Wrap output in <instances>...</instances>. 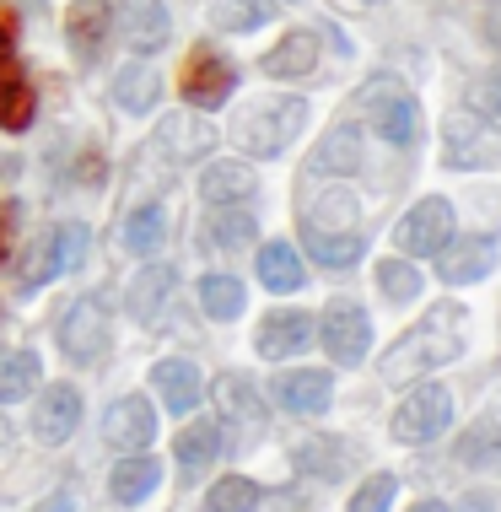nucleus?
I'll use <instances>...</instances> for the list:
<instances>
[{"instance_id":"3","label":"nucleus","mask_w":501,"mask_h":512,"mask_svg":"<svg viewBox=\"0 0 501 512\" xmlns=\"http://www.w3.org/2000/svg\"><path fill=\"white\" fill-rule=\"evenodd\" d=\"M361 114L378 124V135L388 146H415L421 141V103H415L394 76H372V87L361 92Z\"/></svg>"},{"instance_id":"24","label":"nucleus","mask_w":501,"mask_h":512,"mask_svg":"<svg viewBox=\"0 0 501 512\" xmlns=\"http://www.w3.org/2000/svg\"><path fill=\"white\" fill-rule=\"evenodd\" d=\"M119 22H124V38H130L135 49L151 54V49L167 44V11H162V0H124Z\"/></svg>"},{"instance_id":"5","label":"nucleus","mask_w":501,"mask_h":512,"mask_svg":"<svg viewBox=\"0 0 501 512\" xmlns=\"http://www.w3.org/2000/svg\"><path fill=\"white\" fill-rule=\"evenodd\" d=\"M448 421H453V394L442 389V383H415L394 410V437L410 442V448H421V442L442 437Z\"/></svg>"},{"instance_id":"31","label":"nucleus","mask_w":501,"mask_h":512,"mask_svg":"<svg viewBox=\"0 0 501 512\" xmlns=\"http://www.w3.org/2000/svg\"><path fill=\"white\" fill-rule=\"evenodd\" d=\"M200 302H205V313L211 318H238L243 313V281H232V275H205L200 281Z\"/></svg>"},{"instance_id":"42","label":"nucleus","mask_w":501,"mask_h":512,"mask_svg":"<svg viewBox=\"0 0 501 512\" xmlns=\"http://www.w3.org/2000/svg\"><path fill=\"white\" fill-rule=\"evenodd\" d=\"M480 33H485V44H491V49H501V0H491V6H485Z\"/></svg>"},{"instance_id":"12","label":"nucleus","mask_w":501,"mask_h":512,"mask_svg":"<svg viewBox=\"0 0 501 512\" xmlns=\"http://www.w3.org/2000/svg\"><path fill=\"white\" fill-rule=\"evenodd\" d=\"M151 383H157L162 405L173 410V415H189V410L205 399V378H200V367L184 362V356H167V362H157V367H151Z\"/></svg>"},{"instance_id":"7","label":"nucleus","mask_w":501,"mask_h":512,"mask_svg":"<svg viewBox=\"0 0 501 512\" xmlns=\"http://www.w3.org/2000/svg\"><path fill=\"white\" fill-rule=\"evenodd\" d=\"M448 243H453V205L442 200V195L421 200L394 227V248H399V254H442Z\"/></svg>"},{"instance_id":"29","label":"nucleus","mask_w":501,"mask_h":512,"mask_svg":"<svg viewBox=\"0 0 501 512\" xmlns=\"http://www.w3.org/2000/svg\"><path fill=\"white\" fill-rule=\"evenodd\" d=\"M216 448H221L216 421H194V426H184V432H178V464H184V475H194V469L211 464Z\"/></svg>"},{"instance_id":"4","label":"nucleus","mask_w":501,"mask_h":512,"mask_svg":"<svg viewBox=\"0 0 501 512\" xmlns=\"http://www.w3.org/2000/svg\"><path fill=\"white\" fill-rule=\"evenodd\" d=\"M442 162L458 173H475V168H491L501 162V130L496 124H480L469 108L442 119Z\"/></svg>"},{"instance_id":"11","label":"nucleus","mask_w":501,"mask_h":512,"mask_svg":"<svg viewBox=\"0 0 501 512\" xmlns=\"http://www.w3.org/2000/svg\"><path fill=\"white\" fill-rule=\"evenodd\" d=\"M103 437H108V448L141 453L146 442L157 437V410H151V399L124 394L119 405H108V415H103Z\"/></svg>"},{"instance_id":"14","label":"nucleus","mask_w":501,"mask_h":512,"mask_svg":"<svg viewBox=\"0 0 501 512\" xmlns=\"http://www.w3.org/2000/svg\"><path fill=\"white\" fill-rule=\"evenodd\" d=\"M108 22H114V11L103 6V0H76L71 11H65V38H71L76 60H97L108 44Z\"/></svg>"},{"instance_id":"23","label":"nucleus","mask_w":501,"mask_h":512,"mask_svg":"<svg viewBox=\"0 0 501 512\" xmlns=\"http://www.w3.org/2000/svg\"><path fill=\"white\" fill-rule=\"evenodd\" d=\"M254 189H259V173L248 168V162H216V168H205V178H200V195L211 205L254 200Z\"/></svg>"},{"instance_id":"28","label":"nucleus","mask_w":501,"mask_h":512,"mask_svg":"<svg viewBox=\"0 0 501 512\" xmlns=\"http://www.w3.org/2000/svg\"><path fill=\"white\" fill-rule=\"evenodd\" d=\"M259 281L270 286V292H297L302 286V254L291 243L259 248Z\"/></svg>"},{"instance_id":"46","label":"nucleus","mask_w":501,"mask_h":512,"mask_svg":"<svg viewBox=\"0 0 501 512\" xmlns=\"http://www.w3.org/2000/svg\"><path fill=\"white\" fill-rule=\"evenodd\" d=\"M410 512H453V507H442V502H415Z\"/></svg>"},{"instance_id":"35","label":"nucleus","mask_w":501,"mask_h":512,"mask_svg":"<svg viewBox=\"0 0 501 512\" xmlns=\"http://www.w3.org/2000/svg\"><path fill=\"white\" fill-rule=\"evenodd\" d=\"M378 286L388 292V302L421 297V275H415V265H405V259H383V265H378Z\"/></svg>"},{"instance_id":"30","label":"nucleus","mask_w":501,"mask_h":512,"mask_svg":"<svg viewBox=\"0 0 501 512\" xmlns=\"http://www.w3.org/2000/svg\"><path fill=\"white\" fill-rule=\"evenodd\" d=\"M162 232H167V221H162V211L157 205H141V211H130L124 216V248H130V254H157L162 248Z\"/></svg>"},{"instance_id":"2","label":"nucleus","mask_w":501,"mask_h":512,"mask_svg":"<svg viewBox=\"0 0 501 512\" xmlns=\"http://www.w3.org/2000/svg\"><path fill=\"white\" fill-rule=\"evenodd\" d=\"M308 124V103L302 98H264L254 108H243L232 119V141H238L248 157H275L297 141V130Z\"/></svg>"},{"instance_id":"38","label":"nucleus","mask_w":501,"mask_h":512,"mask_svg":"<svg viewBox=\"0 0 501 512\" xmlns=\"http://www.w3.org/2000/svg\"><path fill=\"white\" fill-rule=\"evenodd\" d=\"M211 243H227V248L254 243V216H248V211H221L211 221Z\"/></svg>"},{"instance_id":"1","label":"nucleus","mask_w":501,"mask_h":512,"mask_svg":"<svg viewBox=\"0 0 501 512\" xmlns=\"http://www.w3.org/2000/svg\"><path fill=\"white\" fill-rule=\"evenodd\" d=\"M458 351H464V308H458V302H442V308H431L415 329L399 335V345L383 356V378L388 383H410L431 367L453 362Z\"/></svg>"},{"instance_id":"40","label":"nucleus","mask_w":501,"mask_h":512,"mask_svg":"<svg viewBox=\"0 0 501 512\" xmlns=\"http://www.w3.org/2000/svg\"><path fill=\"white\" fill-rule=\"evenodd\" d=\"M491 448H501V410L480 415V426L464 437V459H480V453H491Z\"/></svg>"},{"instance_id":"43","label":"nucleus","mask_w":501,"mask_h":512,"mask_svg":"<svg viewBox=\"0 0 501 512\" xmlns=\"http://www.w3.org/2000/svg\"><path fill=\"white\" fill-rule=\"evenodd\" d=\"M17 27H22V17L11 6H0V54H11V44H17Z\"/></svg>"},{"instance_id":"41","label":"nucleus","mask_w":501,"mask_h":512,"mask_svg":"<svg viewBox=\"0 0 501 512\" xmlns=\"http://www.w3.org/2000/svg\"><path fill=\"white\" fill-rule=\"evenodd\" d=\"M17 232H22V205H17V200H0V270L11 265V248H17Z\"/></svg>"},{"instance_id":"33","label":"nucleus","mask_w":501,"mask_h":512,"mask_svg":"<svg viewBox=\"0 0 501 512\" xmlns=\"http://www.w3.org/2000/svg\"><path fill=\"white\" fill-rule=\"evenodd\" d=\"M264 17H270L264 0H211V27H221V33H248Z\"/></svg>"},{"instance_id":"25","label":"nucleus","mask_w":501,"mask_h":512,"mask_svg":"<svg viewBox=\"0 0 501 512\" xmlns=\"http://www.w3.org/2000/svg\"><path fill=\"white\" fill-rule=\"evenodd\" d=\"M114 98H119V108H130V114H151L157 98H162V76L141 60L124 65V71L114 76Z\"/></svg>"},{"instance_id":"20","label":"nucleus","mask_w":501,"mask_h":512,"mask_svg":"<svg viewBox=\"0 0 501 512\" xmlns=\"http://www.w3.org/2000/svg\"><path fill=\"white\" fill-rule=\"evenodd\" d=\"M216 146V130L205 119H194V114H173V119H162L157 124V151H167V157H205V151Z\"/></svg>"},{"instance_id":"22","label":"nucleus","mask_w":501,"mask_h":512,"mask_svg":"<svg viewBox=\"0 0 501 512\" xmlns=\"http://www.w3.org/2000/svg\"><path fill=\"white\" fill-rule=\"evenodd\" d=\"M302 243L313 248V259L318 265H329V270H345V265H356L361 259V232L356 227H345V232H329V227H313L308 216H302Z\"/></svg>"},{"instance_id":"17","label":"nucleus","mask_w":501,"mask_h":512,"mask_svg":"<svg viewBox=\"0 0 501 512\" xmlns=\"http://www.w3.org/2000/svg\"><path fill=\"white\" fill-rule=\"evenodd\" d=\"M329 399H334L329 372H286V378H275V405H286L291 415H324Z\"/></svg>"},{"instance_id":"36","label":"nucleus","mask_w":501,"mask_h":512,"mask_svg":"<svg viewBox=\"0 0 501 512\" xmlns=\"http://www.w3.org/2000/svg\"><path fill=\"white\" fill-rule=\"evenodd\" d=\"M216 399H221V410H227V415H243V421H254V415H259V394H254V383H248L243 372L221 378L216 383Z\"/></svg>"},{"instance_id":"8","label":"nucleus","mask_w":501,"mask_h":512,"mask_svg":"<svg viewBox=\"0 0 501 512\" xmlns=\"http://www.w3.org/2000/svg\"><path fill=\"white\" fill-rule=\"evenodd\" d=\"M324 351L334 356L340 367H356L361 356H367V345H372V318L367 308H356V302H329V313H324Z\"/></svg>"},{"instance_id":"16","label":"nucleus","mask_w":501,"mask_h":512,"mask_svg":"<svg viewBox=\"0 0 501 512\" xmlns=\"http://www.w3.org/2000/svg\"><path fill=\"white\" fill-rule=\"evenodd\" d=\"M76 426H81V394L71 389V383H54V389L38 399V410H33L38 442H65Z\"/></svg>"},{"instance_id":"26","label":"nucleus","mask_w":501,"mask_h":512,"mask_svg":"<svg viewBox=\"0 0 501 512\" xmlns=\"http://www.w3.org/2000/svg\"><path fill=\"white\" fill-rule=\"evenodd\" d=\"M173 286H178V275L167 270V265H151V270H141V281L130 286V313L141 318V324H151V318H162L167 297H173Z\"/></svg>"},{"instance_id":"10","label":"nucleus","mask_w":501,"mask_h":512,"mask_svg":"<svg viewBox=\"0 0 501 512\" xmlns=\"http://www.w3.org/2000/svg\"><path fill=\"white\" fill-rule=\"evenodd\" d=\"M87 227L81 221H65V227H54L49 238H44V248H38V259L27 265V275H22V286H44V281H54V275H71L81 259H87Z\"/></svg>"},{"instance_id":"39","label":"nucleus","mask_w":501,"mask_h":512,"mask_svg":"<svg viewBox=\"0 0 501 512\" xmlns=\"http://www.w3.org/2000/svg\"><path fill=\"white\" fill-rule=\"evenodd\" d=\"M394 491H399L394 475H372L367 486L351 496V512H388V507H394Z\"/></svg>"},{"instance_id":"21","label":"nucleus","mask_w":501,"mask_h":512,"mask_svg":"<svg viewBox=\"0 0 501 512\" xmlns=\"http://www.w3.org/2000/svg\"><path fill=\"white\" fill-rule=\"evenodd\" d=\"M162 486V464L151 459V453H130L114 475H108V491H114V502L119 507H135V502H146L151 491Z\"/></svg>"},{"instance_id":"37","label":"nucleus","mask_w":501,"mask_h":512,"mask_svg":"<svg viewBox=\"0 0 501 512\" xmlns=\"http://www.w3.org/2000/svg\"><path fill=\"white\" fill-rule=\"evenodd\" d=\"M297 464L302 469H313L318 464V475H340V464H345V442H329V437H318V442H302L297 448Z\"/></svg>"},{"instance_id":"15","label":"nucleus","mask_w":501,"mask_h":512,"mask_svg":"<svg viewBox=\"0 0 501 512\" xmlns=\"http://www.w3.org/2000/svg\"><path fill=\"white\" fill-rule=\"evenodd\" d=\"M308 340H313V318L308 313H270L259 324V356L264 362H286V356H297V351H308Z\"/></svg>"},{"instance_id":"45","label":"nucleus","mask_w":501,"mask_h":512,"mask_svg":"<svg viewBox=\"0 0 501 512\" xmlns=\"http://www.w3.org/2000/svg\"><path fill=\"white\" fill-rule=\"evenodd\" d=\"M49 512H81V507H76V496H54Z\"/></svg>"},{"instance_id":"34","label":"nucleus","mask_w":501,"mask_h":512,"mask_svg":"<svg viewBox=\"0 0 501 512\" xmlns=\"http://www.w3.org/2000/svg\"><path fill=\"white\" fill-rule=\"evenodd\" d=\"M254 507H259V486L243 480V475L216 480L211 496H205V512H254Z\"/></svg>"},{"instance_id":"6","label":"nucleus","mask_w":501,"mask_h":512,"mask_svg":"<svg viewBox=\"0 0 501 512\" xmlns=\"http://www.w3.org/2000/svg\"><path fill=\"white\" fill-rule=\"evenodd\" d=\"M178 87H184V103H194V108H221L227 92L238 87V71L211 44H200V49H189L184 71H178Z\"/></svg>"},{"instance_id":"32","label":"nucleus","mask_w":501,"mask_h":512,"mask_svg":"<svg viewBox=\"0 0 501 512\" xmlns=\"http://www.w3.org/2000/svg\"><path fill=\"white\" fill-rule=\"evenodd\" d=\"M356 162H361V135H356V124H340V130L318 146V168L324 173H351Z\"/></svg>"},{"instance_id":"9","label":"nucleus","mask_w":501,"mask_h":512,"mask_svg":"<svg viewBox=\"0 0 501 512\" xmlns=\"http://www.w3.org/2000/svg\"><path fill=\"white\" fill-rule=\"evenodd\" d=\"M108 345V313L97 297H76L71 313H65L60 324V351L71 356V362H97Z\"/></svg>"},{"instance_id":"13","label":"nucleus","mask_w":501,"mask_h":512,"mask_svg":"<svg viewBox=\"0 0 501 512\" xmlns=\"http://www.w3.org/2000/svg\"><path fill=\"white\" fill-rule=\"evenodd\" d=\"M496 265V238H458L437 254V275L448 286H469Z\"/></svg>"},{"instance_id":"18","label":"nucleus","mask_w":501,"mask_h":512,"mask_svg":"<svg viewBox=\"0 0 501 512\" xmlns=\"http://www.w3.org/2000/svg\"><path fill=\"white\" fill-rule=\"evenodd\" d=\"M33 108H38V98H33V81L22 76V65L11 60V54H0V130H27L33 124Z\"/></svg>"},{"instance_id":"19","label":"nucleus","mask_w":501,"mask_h":512,"mask_svg":"<svg viewBox=\"0 0 501 512\" xmlns=\"http://www.w3.org/2000/svg\"><path fill=\"white\" fill-rule=\"evenodd\" d=\"M313 65H318V33L313 27H291L281 44L264 54V76H275V81L313 76Z\"/></svg>"},{"instance_id":"44","label":"nucleus","mask_w":501,"mask_h":512,"mask_svg":"<svg viewBox=\"0 0 501 512\" xmlns=\"http://www.w3.org/2000/svg\"><path fill=\"white\" fill-rule=\"evenodd\" d=\"M480 98H485V108H491V114H501V65H496V71H485Z\"/></svg>"},{"instance_id":"27","label":"nucleus","mask_w":501,"mask_h":512,"mask_svg":"<svg viewBox=\"0 0 501 512\" xmlns=\"http://www.w3.org/2000/svg\"><path fill=\"white\" fill-rule=\"evenodd\" d=\"M38 356L33 351H0V405H17L38 389Z\"/></svg>"}]
</instances>
